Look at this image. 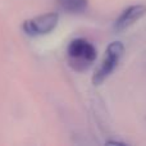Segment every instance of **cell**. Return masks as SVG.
<instances>
[{
    "instance_id": "277c9868",
    "label": "cell",
    "mask_w": 146,
    "mask_h": 146,
    "mask_svg": "<svg viewBox=\"0 0 146 146\" xmlns=\"http://www.w3.org/2000/svg\"><path fill=\"white\" fill-rule=\"evenodd\" d=\"M146 13V7L142 4L131 5V7L126 8L123 12L119 14V17L114 22V30L121 32L131 26H133L137 21H140Z\"/></svg>"
},
{
    "instance_id": "7a4b0ae2",
    "label": "cell",
    "mask_w": 146,
    "mask_h": 146,
    "mask_svg": "<svg viewBox=\"0 0 146 146\" xmlns=\"http://www.w3.org/2000/svg\"><path fill=\"white\" fill-rule=\"evenodd\" d=\"M124 53V46L119 41L109 44V46L105 50V56L101 62L100 67L96 69L95 74L92 77V82L95 86H99L113 73V71L117 68L119 60L122 59Z\"/></svg>"
},
{
    "instance_id": "5b68a950",
    "label": "cell",
    "mask_w": 146,
    "mask_h": 146,
    "mask_svg": "<svg viewBox=\"0 0 146 146\" xmlns=\"http://www.w3.org/2000/svg\"><path fill=\"white\" fill-rule=\"evenodd\" d=\"M64 10L69 13H82L87 8V0H58Z\"/></svg>"
},
{
    "instance_id": "6da1fadb",
    "label": "cell",
    "mask_w": 146,
    "mask_h": 146,
    "mask_svg": "<svg viewBox=\"0 0 146 146\" xmlns=\"http://www.w3.org/2000/svg\"><path fill=\"white\" fill-rule=\"evenodd\" d=\"M69 64L77 71L87 69L96 59V49L85 38H76L68 46Z\"/></svg>"
},
{
    "instance_id": "3957f363",
    "label": "cell",
    "mask_w": 146,
    "mask_h": 146,
    "mask_svg": "<svg viewBox=\"0 0 146 146\" xmlns=\"http://www.w3.org/2000/svg\"><path fill=\"white\" fill-rule=\"evenodd\" d=\"M59 21V15L56 13H46L33 19L26 21L23 25V30L31 36L36 35H48L56 27Z\"/></svg>"
}]
</instances>
